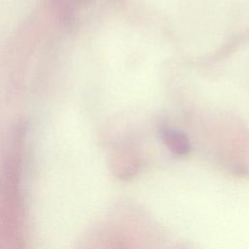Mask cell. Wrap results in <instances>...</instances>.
<instances>
[{"label":"cell","instance_id":"obj_1","mask_svg":"<svg viewBox=\"0 0 249 249\" xmlns=\"http://www.w3.org/2000/svg\"><path fill=\"white\" fill-rule=\"evenodd\" d=\"M161 137L168 148L175 154L184 155L190 150V142L186 134L169 126L160 129Z\"/></svg>","mask_w":249,"mask_h":249}]
</instances>
